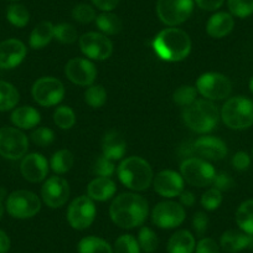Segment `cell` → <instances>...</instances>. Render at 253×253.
<instances>
[{
	"label": "cell",
	"instance_id": "1",
	"mask_svg": "<svg viewBox=\"0 0 253 253\" xmlns=\"http://www.w3.org/2000/svg\"><path fill=\"white\" fill-rule=\"evenodd\" d=\"M148 211L147 199L138 194L126 193L114 199L109 208V215L117 226L129 230L144 223Z\"/></svg>",
	"mask_w": 253,
	"mask_h": 253
},
{
	"label": "cell",
	"instance_id": "2",
	"mask_svg": "<svg viewBox=\"0 0 253 253\" xmlns=\"http://www.w3.org/2000/svg\"><path fill=\"white\" fill-rule=\"evenodd\" d=\"M153 48L162 60L177 62L189 56L191 51V40L181 29L169 28L155 36Z\"/></svg>",
	"mask_w": 253,
	"mask_h": 253
},
{
	"label": "cell",
	"instance_id": "3",
	"mask_svg": "<svg viewBox=\"0 0 253 253\" xmlns=\"http://www.w3.org/2000/svg\"><path fill=\"white\" fill-rule=\"evenodd\" d=\"M118 177L122 184L135 191H143L153 181V170L149 163L140 157H130L119 164Z\"/></svg>",
	"mask_w": 253,
	"mask_h": 253
},
{
	"label": "cell",
	"instance_id": "4",
	"mask_svg": "<svg viewBox=\"0 0 253 253\" xmlns=\"http://www.w3.org/2000/svg\"><path fill=\"white\" fill-rule=\"evenodd\" d=\"M185 124L196 133H208L217 126L218 109L209 99H199L187 106L182 113Z\"/></svg>",
	"mask_w": 253,
	"mask_h": 253
},
{
	"label": "cell",
	"instance_id": "5",
	"mask_svg": "<svg viewBox=\"0 0 253 253\" xmlns=\"http://www.w3.org/2000/svg\"><path fill=\"white\" fill-rule=\"evenodd\" d=\"M221 117L231 129H247L253 126V102L242 96L230 98L223 104Z\"/></svg>",
	"mask_w": 253,
	"mask_h": 253
},
{
	"label": "cell",
	"instance_id": "6",
	"mask_svg": "<svg viewBox=\"0 0 253 253\" xmlns=\"http://www.w3.org/2000/svg\"><path fill=\"white\" fill-rule=\"evenodd\" d=\"M181 176L187 184L196 187L209 186L213 182L216 171L212 165L204 159L189 158L184 160L180 167Z\"/></svg>",
	"mask_w": 253,
	"mask_h": 253
},
{
	"label": "cell",
	"instance_id": "7",
	"mask_svg": "<svg viewBox=\"0 0 253 253\" xmlns=\"http://www.w3.org/2000/svg\"><path fill=\"white\" fill-rule=\"evenodd\" d=\"M196 89L209 101H221L227 98L232 91V84L225 75L208 72L201 75L196 81Z\"/></svg>",
	"mask_w": 253,
	"mask_h": 253
},
{
	"label": "cell",
	"instance_id": "8",
	"mask_svg": "<svg viewBox=\"0 0 253 253\" xmlns=\"http://www.w3.org/2000/svg\"><path fill=\"white\" fill-rule=\"evenodd\" d=\"M194 10V0H158L157 14L162 23L176 26L185 23Z\"/></svg>",
	"mask_w": 253,
	"mask_h": 253
},
{
	"label": "cell",
	"instance_id": "9",
	"mask_svg": "<svg viewBox=\"0 0 253 253\" xmlns=\"http://www.w3.org/2000/svg\"><path fill=\"white\" fill-rule=\"evenodd\" d=\"M41 201L38 195L28 190L14 191L6 199V210L15 218L34 217L40 211Z\"/></svg>",
	"mask_w": 253,
	"mask_h": 253
},
{
	"label": "cell",
	"instance_id": "10",
	"mask_svg": "<svg viewBox=\"0 0 253 253\" xmlns=\"http://www.w3.org/2000/svg\"><path fill=\"white\" fill-rule=\"evenodd\" d=\"M29 149L28 137L21 130L11 126L0 129V155L9 160L25 157Z\"/></svg>",
	"mask_w": 253,
	"mask_h": 253
},
{
	"label": "cell",
	"instance_id": "11",
	"mask_svg": "<svg viewBox=\"0 0 253 253\" xmlns=\"http://www.w3.org/2000/svg\"><path fill=\"white\" fill-rule=\"evenodd\" d=\"M31 93L36 103L51 107L62 101L65 97V87L62 82L55 77H42L34 84Z\"/></svg>",
	"mask_w": 253,
	"mask_h": 253
},
{
	"label": "cell",
	"instance_id": "12",
	"mask_svg": "<svg viewBox=\"0 0 253 253\" xmlns=\"http://www.w3.org/2000/svg\"><path fill=\"white\" fill-rule=\"evenodd\" d=\"M96 217V206L88 196L75 199L67 210V221L75 230H86L93 223Z\"/></svg>",
	"mask_w": 253,
	"mask_h": 253
},
{
	"label": "cell",
	"instance_id": "13",
	"mask_svg": "<svg viewBox=\"0 0 253 253\" xmlns=\"http://www.w3.org/2000/svg\"><path fill=\"white\" fill-rule=\"evenodd\" d=\"M184 206L174 201H164L158 204L152 212V220L154 225L160 228H175L184 222Z\"/></svg>",
	"mask_w": 253,
	"mask_h": 253
},
{
	"label": "cell",
	"instance_id": "14",
	"mask_svg": "<svg viewBox=\"0 0 253 253\" xmlns=\"http://www.w3.org/2000/svg\"><path fill=\"white\" fill-rule=\"evenodd\" d=\"M81 51L92 60H107L113 52V43L106 35L99 33H87L80 38Z\"/></svg>",
	"mask_w": 253,
	"mask_h": 253
},
{
	"label": "cell",
	"instance_id": "15",
	"mask_svg": "<svg viewBox=\"0 0 253 253\" xmlns=\"http://www.w3.org/2000/svg\"><path fill=\"white\" fill-rule=\"evenodd\" d=\"M42 200L48 208L58 209L67 203L70 196L69 182L61 176H51L41 189Z\"/></svg>",
	"mask_w": 253,
	"mask_h": 253
},
{
	"label": "cell",
	"instance_id": "16",
	"mask_svg": "<svg viewBox=\"0 0 253 253\" xmlns=\"http://www.w3.org/2000/svg\"><path fill=\"white\" fill-rule=\"evenodd\" d=\"M65 74L67 79L79 86H91L97 77V69L86 58H72L66 63Z\"/></svg>",
	"mask_w": 253,
	"mask_h": 253
},
{
	"label": "cell",
	"instance_id": "17",
	"mask_svg": "<svg viewBox=\"0 0 253 253\" xmlns=\"http://www.w3.org/2000/svg\"><path fill=\"white\" fill-rule=\"evenodd\" d=\"M154 190L163 198H175L184 190V179L174 170H163L155 176Z\"/></svg>",
	"mask_w": 253,
	"mask_h": 253
},
{
	"label": "cell",
	"instance_id": "18",
	"mask_svg": "<svg viewBox=\"0 0 253 253\" xmlns=\"http://www.w3.org/2000/svg\"><path fill=\"white\" fill-rule=\"evenodd\" d=\"M26 56V46L16 39L0 42V69L10 70L19 66Z\"/></svg>",
	"mask_w": 253,
	"mask_h": 253
},
{
	"label": "cell",
	"instance_id": "19",
	"mask_svg": "<svg viewBox=\"0 0 253 253\" xmlns=\"http://www.w3.org/2000/svg\"><path fill=\"white\" fill-rule=\"evenodd\" d=\"M20 171L24 179L30 182H40L47 176L48 164L46 158L39 153L24 157L20 164Z\"/></svg>",
	"mask_w": 253,
	"mask_h": 253
},
{
	"label": "cell",
	"instance_id": "20",
	"mask_svg": "<svg viewBox=\"0 0 253 253\" xmlns=\"http://www.w3.org/2000/svg\"><path fill=\"white\" fill-rule=\"evenodd\" d=\"M194 150L206 160L223 159L227 155V147L225 142L216 137H201L194 143Z\"/></svg>",
	"mask_w": 253,
	"mask_h": 253
},
{
	"label": "cell",
	"instance_id": "21",
	"mask_svg": "<svg viewBox=\"0 0 253 253\" xmlns=\"http://www.w3.org/2000/svg\"><path fill=\"white\" fill-rule=\"evenodd\" d=\"M235 28V20H233L232 14L220 11L216 13L209 19L206 31L211 38L221 39L227 36Z\"/></svg>",
	"mask_w": 253,
	"mask_h": 253
},
{
	"label": "cell",
	"instance_id": "22",
	"mask_svg": "<svg viewBox=\"0 0 253 253\" xmlns=\"http://www.w3.org/2000/svg\"><path fill=\"white\" fill-rule=\"evenodd\" d=\"M220 243L223 251L230 253H236L252 246L253 236L248 235L246 232H241V231L228 230L222 233Z\"/></svg>",
	"mask_w": 253,
	"mask_h": 253
},
{
	"label": "cell",
	"instance_id": "23",
	"mask_svg": "<svg viewBox=\"0 0 253 253\" xmlns=\"http://www.w3.org/2000/svg\"><path fill=\"white\" fill-rule=\"evenodd\" d=\"M103 155L111 160H119L124 157L126 150V143L121 133L111 130L107 133L102 142Z\"/></svg>",
	"mask_w": 253,
	"mask_h": 253
},
{
	"label": "cell",
	"instance_id": "24",
	"mask_svg": "<svg viewBox=\"0 0 253 253\" xmlns=\"http://www.w3.org/2000/svg\"><path fill=\"white\" fill-rule=\"evenodd\" d=\"M117 186L111 177L98 176L87 186L88 198L97 201H107L116 194Z\"/></svg>",
	"mask_w": 253,
	"mask_h": 253
},
{
	"label": "cell",
	"instance_id": "25",
	"mask_svg": "<svg viewBox=\"0 0 253 253\" xmlns=\"http://www.w3.org/2000/svg\"><path fill=\"white\" fill-rule=\"evenodd\" d=\"M195 248V237L193 233L186 230H180L175 232L168 242L169 253H194Z\"/></svg>",
	"mask_w": 253,
	"mask_h": 253
},
{
	"label": "cell",
	"instance_id": "26",
	"mask_svg": "<svg viewBox=\"0 0 253 253\" xmlns=\"http://www.w3.org/2000/svg\"><path fill=\"white\" fill-rule=\"evenodd\" d=\"M14 126L21 129H31L34 126H38L41 121L40 113L35 108L30 106L19 107L11 113L10 117Z\"/></svg>",
	"mask_w": 253,
	"mask_h": 253
},
{
	"label": "cell",
	"instance_id": "27",
	"mask_svg": "<svg viewBox=\"0 0 253 253\" xmlns=\"http://www.w3.org/2000/svg\"><path fill=\"white\" fill-rule=\"evenodd\" d=\"M55 36V25L50 21H42L38 24L30 35V46L35 50L45 47L46 45L51 42V40Z\"/></svg>",
	"mask_w": 253,
	"mask_h": 253
},
{
	"label": "cell",
	"instance_id": "28",
	"mask_svg": "<svg viewBox=\"0 0 253 253\" xmlns=\"http://www.w3.org/2000/svg\"><path fill=\"white\" fill-rule=\"evenodd\" d=\"M96 25L106 35H116L121 33L123 24L118 15L111 11H103L96 18Z\"/></svg>",
	"mask_w": 253,
	"mask_h": 253
},
{
	"label": "cell",
	"instance_id": "29",
	"mask_svg": "<svg viewBox=\"0 0 253 253\" xmlns=\"http://www.w3.org/2000/svg\"><path fill=\"white\" fill-rule=\"evenodd\" d=\"M236 223L243 232L253 236V200H247L236 211Z\"/></svg>",
	"mask_w": 253,
	"mask_h": 253
},
{
	"label": "cell",
	"instance_id": "30",
	"mask_svg": "<svg viewBox=\"0 0 253 253\" xmlns=\"http://www.w3.org/2000/svg\"><path fill=\"white\" fill-rule=\"evenodd\" d=\"M79 253H113L111 245L103 238L96 237V236H88L80 241Z\"/></svg>",
	"mask_w": 253,
	"mask_h": 253
},
{
	"label": "cell",
	"instance_id": "31",
	"mask_svg": "<svg viewBox=\"0 0 253 253\" xmlns=\"http://www.w3.org/2000/svg\"><path fill=\"white\" fill-rule=\"evenodd\" d=\"M20 96L15 87L5 81H0V112L10 111L18 104Z\"/></svg>",
	"mask_w": 253,
	"mask_h": 253
},
{
	"label": "cell",
	"instance_id": "32",
	"mask_svg": "<svg viewBox=\"0 0 253 253\" xmlns=\"http://www.w3.org/2000/svg\"><path fill=\"white\" fill-rule=\"evenodd\" d=\"M74 154L67 149H61L56 152L51 158L50 165L57 174H65L74 167Z\"/></svg>",
	"mask_w": 253,
	"mask_h": 253
},
{
	"label": "cell",
	"instance_id": "33",
	"mask_svg": "<svg viewBox=\"0 0 253 253\" xmlns=\"http://www.w3.org/2000/svg\"><path fill=\"white\" fill-rule=\"evenodd\" d=\"M6 19L11 25L16 28H24L30 20V14L28 9L21 4H11L6 10Z\"/></svg>",
	"mask_w": 253,
	"mask_h": 253
},
{
	"label": "cell",
	"instance_id": "34",
	"mask_svg": "<svg viewBox=\"0 0 253 253\" xmlns=\"http://www.w3.org/2000/svg\"><path fill=\"white\" fill-rule=\"evenodd\" d=\"M53 122L61 129H70L76 123V116L70 107L61 106L53 112Z\"/></svg>",
	"mask_w": 253,
	"mask_h": 253
},
{
	"label": "cell",
	"instance_id": "35",
	"mask_svg": "<svg viewBox=\"0 0 253 253\" xmlns=\"http://www.w3.org/2000/svg\"><path fill=\"white\" fill-rule=\"evenodd\" d=\"M84 101L92 108H101L107 101V91L101 84H91L84 92Z\"/></svg>",
	"mask_w": 253,
	"mask_h": 253
},
{
	"label": "cell",
	"instance_id": "36",
	"mask_svg": "<svg viewBox=\"0 0 253 253\" xmlns=\"http://www.w3.org/2000/svg\"><path fill=\"white\" fill-rule=\"evenodd\" d=\"M138 243H139V247L144 252L153 253L158 248L159 240H158L157 233L152 228L143 227L139 231V235H138Z\"/></svg>",
	"mask_w": 253,
	"mask_h": 253
},
{
	"label": "cell",
	"instance_id": "37",
	"mask_svg": "<svg viewBox=\"0 0 253 253\" xmlns=\"http://www.w3.org/2000/svg\"><path fill=\"white\" fill-rule=\"evenodd\" d=\"M114 253H140L139 243L132 235H122L114 243Z\"/></svg>",
	"mask_w": 253,
	"mask_h": 253
},
{
	"label": "cell",
	"instance_id": "38",
	"mask_svg": "<svg viewBox=\"0 0 253 253\" xmlns=\"http://www.w3.org/2000/svg\"><path fill=\"white\" fill-rule=\"evenodd\" d=\"M196 96H198V89L193 86H181L174 92V102L179 106L187 107L191 103L196 101Z\"/></svg>",
	"mask_w": 253,
	"mask_h": 253
},
{
	"label": "cell",
	"instance_id": "39",
	"mask_svg": "<svg viewBox=\"0 0 253 253\" xmlns=\"http://www.w3.org/2000/svg\"><path fill=\"white\" fill-rule=\"evenodd\" d=\"M231 14L245 19L253 14V0H227Z\"/></svg>",
	"mask_w": 253,
	"mask_h": 253
},
{
	"label": "cell",
	"instance_id": "40",
	"mask_svg": "<svg viewBox=\"0 0 253 253\" xmlns=\"http://www.w3.org/2000/svg\"><path fill=\"white\" fill-rule=\"evenodd\" d=\"M53 38L62 43H72L77 40V30L71 24L61 23L55 26Z\"/></svg>",
	"mask_w": 253,
	"mask_h": 253
},
{
	"label": "cell",
	"instance_id": "41",
	"mask_svg": "<svg viewBox=\"0 0 253 253\" xmlns=\"http://www.w3.org/2000/svg\"><path fill=\"white\" fill-rule=\"evenodd\" d=\"M72 18L81 24H89L93 20H96V10L89 4H77L72 9Z\"/></svg>",
	"mask_w": 253,
	"mask_h": 253
},
{
	"label": "cell",
	"instance_id": "42",
	"mask_svg": "<svg viewBox=\"0 0 253 253\" xmlns=\"http://www.w3.org/2000/svg\"><path fill=\"white\" fill-rule=\"evenodd\" d=\"M221 203H222V194H221L220 190L215 189V187L209 189L201 198V205L206 210H216L217 208H220Z\"/></svg>",
	"mask_w": 253,
	"mask_h": 253
},
{
	"label": "cell",
	"instance_id": "43",
	"mask_svg": "<svg viewBox=\"0 0 253 253\" xmlns=\"http://www.w3.org/2000/svg\"><path fill=\"white\" fill-rule=\"evenodd\" d=\"M94 174H97L98 176L102 177H111L112 175L116 171V167L113 164V160L108 159V158L104 157L103 154L96 160L93 168Z\"/></svg>",
	"mask_w": 253,
	"mask_h": 253
},
{
	"label": "cell",
	"instance_id": "44",
	"mask_svg": "<svg viewBox=\"0 0 253 253\" xmlns=\"http://www.w3.org/2000/svg\"><path fill=\"white\" fill-rule=\"evenodd\" d=\"M31 140L39 147H47L55 139V134L48 128H38L31 133Z\"/></svg>",
	"mask_w": 253,
	"mask_h": 253
},
{
	"label": "cell",
	"instance_id": "45",
	"mask_svg": "<svg viewBox=\"0 0 253 253\" xmlns=\"http://www.w3.org/2000/svg\"><path fill=\"white\" fill-rule=\"evenodd\" d=\"M212 185L215 189L220 190V191H227L235 186V181L227 172H218L213 179Z\"/></svg>",
	"mask_w": 253,
	"mask_h": 253
},
{
	"label": "cell",
	"instance_id": "46",
	"mask_svg": "<svg viewBox=\"0 0 253 253\" xmlns=\"http://www.w3.org/2000/svg\"><path fill=\"white\" fill-rule=\"evenodd\" d=\"M193 227L199 236H203L209 227V217L204 212H196L193 217Z\"/></svg>",
	"mask_w": 253,
	"mask_h": 253
},
{
	"label": "cell",
	"instance_id": "47",
	"mask_svg": "<svg viewBox=\"0 0 253 253\" xmlns=\"http://www.w3.org/2000/svg\"><path fill=\"white\" fill-rule=\"evenodd\" d=\"M232 165L236 170H238V171H245V170H247L251 165L250 155L246 152L236 153L232 158Z\"/></svg>",
	"mask_w": 253,
	"mask_h": 253
},
{
	"label": "cell",
	"instance_id": "48",
	"mask_svg": "<svg viewBox=\"0 0 253 253\" xmlns=\"http://www.w3.org/2000/svg\"><path fill=\"white\" fill-rule=\"evenodd\" d=\"M196 253H220V248L212 238H203L196 246Z\"/></svg>",
	"mask_w": 253,
	"mask_h": 253
},
{
	"label": "cell",
	"instance_id": "49",
	"mask_svg": "<svg viewBox=\"0 0 253 253\" xmlns=\"http://www.w3.org/2000/svg\"><path fill=\"white\" fill-rule=\"evenodd\" d=\"M196 4H198L199 8H201L203 10L208 11H215L217 9H220L223 5L225 0H194Z\"/></svg>",
	"mask_w": 253,
	"mask_h": 253
},
{
	"label": "cell",
	"instance_id": "50",
	"mask_svg": "<svg viewBox=\"0 0 253 253\" xmlns=\"http://www.w3.org/2000/svg\"><path fill=\"white\" fill-rule=\"evenodd\" d=\"M91 1L102 11H112L119 4V0H91Z\"/></svg>",
	"mask_w": 253,
	"mask_h": 253
},
{
	"label": "cell",
	"instance_id": "51",
	"mask_svg": "<svg viewBox=\"0 0 253 253\" xmlns=\"http://www.w3.org/2000/svg\"><path fill=\"white\" fill-rule=\"evenodd\" d=\"M179 196L180 203L184 206H186V208H191L195 204V196H194V194L191 191H187V190L185 191V190H182V193Z\"/></svg>",
	"mask_w": 253,
	"mask_h": 253
},
{
	"label": "cell",
	"instance_id": "52",
	"mask_svg": "<svg viewBox=\"0 0 253 253\" xmlns=\"http://www.w3.org/2000/svg\"><path fill=\"white\" fill-rule=\"evenodd\" d=\"M9 250H10V238L3 230H0V253H8Z\"/></svg>",
	"mask_w": 253,
	"mask_h": 253
},
{
	"label": "cell",
	"instance_id": "53",
	"mask_svg": "<svg viewBox=\"0 0 253 253\" xmlns=\"http://www.w3.org/2000/svg\"><path fill=\"white\" fill-rule=\"evenodd\" d=\"M3 215H4V206L3 204H1V201H0V220H1Z\"/></svg>",
	"mask_w": 253,
	"mask_h": 253
},
{
	"label": "cell",
	"instance_id": "54",
	"mask_svg": "<svg viewBox=\"0 0 253 253\" xmlns=\"http://www.w3.org/2000/svg\"><path fill=\"white\" fill-rule=\"evenodd\" d=\"M250 89H251V92H252V94H253V77L251 79V81H250Z\"/></svg>",
	"mask_w": 253,
	"mask_h": 253
},
{
	"label": "cell",
	"instance_id": "55",
	"mask_svg": "<svg viewBox=\"0 0 253 253\" xmlns=\"http://www.w3.org/2000/svg\"><path fill=\"white\" fill-rule=\"evenodd\" d=\"M10 1H19V0H10Z\"/></svg>",
	"mask_w": 253,
	"mask_h": 253
}]
</instances>
